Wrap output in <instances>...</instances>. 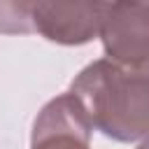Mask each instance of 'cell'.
Here are the masks:
<instances>
[{"label":"cell","instance_id":"1","mask_svg":"<svg viewBox=\"0 0 149 149\" xmlns=\"http://www.w3.org/2000/svg\"><path fill=\"white\" fill-rule=\"evenodd\" d=\"M91 128L114 142H137L149 135V65H121L109 58L88 63L68 91Z\"/></svg>","mask_w":149,"mask_h":149},{"label":"cell","instance_id":"2","mask_svg":"<svg viewBox=\"0 0 149 149\" xmlns=\"http://www.w3.org/2000/svg\"><path fill=\"white\" fill-rule=\"evenodd\" d=\"M107 2H47L14 0L0 2V33L28 35L37 33L49 42L79 47L98 37Z\"/></svg>","mask_w":149,"mask_h":149},{"label":"cell","instance_id":"3","mask_svg":"<svg viewBox=\"0 0 149 149\" xmlns=\"http://www.w3.org/2000/svg\"><path fill=\"white\" fill-rule=\"evenodd\" d=\"M98 37L105 58L121 65H149V2H107Z\"/></svg>","mask_w":149,"mask_h":149},{"label":"cell","instance_id":"4","mask_svg":"<svg viewBox=\"0 0 149 149\" xmlns=\"http://www.w3.org/2000/svg\"><path fill=\"white\" fill-rule=\"evenodd\" d=\"M91 123L70 93L51 98L35 116L30 149H91Z\"/></svg>","mask_w":149,"mask_h":149},{"label":"cell","instance_id":"5","mask_svg":"<svg viewBox=\"0 0 149 149\" xmlns=\"http://www.w3.org/2000/svg\"><path fill=\"white\" fill-rule=\"evenodd\" d=\"M135 149H149V135H147V137H144V140H142V142H140Z\"/></svg>","mask_w":149,"mask_h":149}]
</instances>
